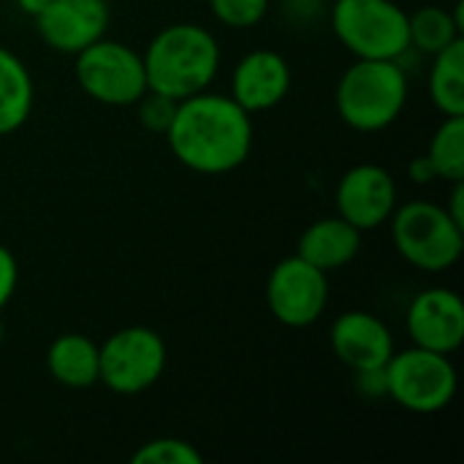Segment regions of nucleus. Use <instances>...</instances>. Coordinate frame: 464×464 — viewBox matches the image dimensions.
<instances>
[{
  "label": "nucleus",
  "instance_id": "1",
  "mask_svg": "<svg viewBox=\"0 0 464 464\" xmlns=\"http://www.w3.org/2000/svg\"><path fill=\"white\" fill-rule=\"evenodd\" d=\"M166 141L185 169L220 177L250 158L253 114L231 95L204 90L177 103Z\"/></svg>",
  "mask_w": 464,
  "mask_h": 464
},
{
  "label": "nucleus",
  "instance_id": "2",
  "mask_svg": "<svg viewBox=\"0 0 464 464\" xmlns=\"http://www.w3.org/2000/svg\"><path fill=\"white\" fill-rule=\"evenodd\" d=\"M141 60L147 90L185 101L209 90L215 82L220 71V44L207 27L196 22H177L152 35Z\"/></svg>",
  "mask_w": 464,
  "mask_h": 464
},
{
  "label": "nucleus",
  "instance_id": "3",
  "mask_svg": "<svg viewBox=\"0 0 464 464\" xmlns=\"http://www.w3.org/2000/svg\"><path fill=\"white\" fill-rule=\"evenodd\" d=\"M411 84L400 60H356L337 82L334 106L348 128L378 133L402 117Z\"/></svg>",
  "mask_w": 464,
  "mask_h": 464
},
{
  "label": "nucleus",
  "instance_id": "4",
  "mask_svg": "<svg viewBox=\"0 0 464 464\" xmlns=\"http://www.w3.org/2000/svg\"><path fill=\"white\" fill-rule=\"evenodd\" d=\"M392 242L402 261L421 272H449L459 264L464 253V228L451 220L446 207L416 198L397 204L389 218Z\"/></svg>",
  "mask_w": 464,
  "mask_h": 464
},
{
  "label": "nucleus",
  "instance_id": "5",
  "mask_svg": "<svg viewBox=\"0 0 464 464\" xmlns=\"http://www.w3.org/2000/svg\"><path fill=\"white\" fill-rule=\"evenodd\" d=\"M332 30L356 60H400L408 49V11L394 0H334Z\"/></svg>",
  "mask_w": 464,
  "mask_h": 464
},
{
  "label": "nucleus",
  "instance_id": "6",
  "mask_svg": "<svg viewBox=\"0 0 464 464\" xmlns=\"http://www.w3.org/2000/svg\"><path fill=\"white\" fill-rule=\"evenodd\" d=\"M386 375V397L400 408L432 416L446 411L457 397V367L446 353H435L427 348H405L394 351L383 367Z\"/></svg>",
  "mask_w": 464,
  "mask_h": 464
},
{
  "label": "nucleus",
  "instance_id": "7",
  "mask_svg": "<svg viewBox=\"0 0 464 464\" xmlns=\"http://www.w3.org/2000/svg\"><path fill=\"white\" fill-rule=\"evenodd\" d=\"M169 351L150 326H125L98 345V383L109 392L133 397L152 389L166 370Z\"/></svg>",
  "mask_w": 464,
  "mask_h": 464
},
{
  "label": "nucleus",
  "instance_id": "8",
  "mask_svg": "<svg viewBox=\"0 0 464 464\" xmlns=\"http://www.w3.org/2000/svg\"><path fill=\"white\" fill-rule=\"evenodd\" d=\"M73 73L82 92L103 106H133L147 92L141 52L106 35L73 54Z\"/></svg>",
  "mask_w": 464,
  "mask_h": 464
},
{
  "label": "nucleus",
  "instance_id": "9",
  "mask_svg": "<svg viewBox=\"0 0 464 464\" xmlns=\"http://www.w3.org/2000/svg\"><path fill=\"white\" fill-rule=\"evenodd\" d=\"M266 304L288 329L313 326L329 304V275L302 256H288L269 272Z\"/></svg>",
  "mask_w": 464,
  "mask_h": 464
},
{
  "label": "nucleus",
  "instance_id": "10",
  "mask_svg": "<svg viewBox=\"0 0 464 464\" xmlns=\"http://www.w3.org/2000/svg\"><path fill=\"white\" fill-rule=\"evenodd\" d=\"M337 215L362 234L386 226L397 209V182L389 169L378 163H359L348 169L334 190Z\"/></svg>",
  "mask_w": 464,
  "mask_h": 464
},
{
  "label": "nucleus",
  "instance_id": "11",
  "mask_svg": "<svg viewBox=\"0 0 464 464\" xmlns=\"http://www.w3.org/2000/svg\"><path fill=\"white\" fill-rule=\"evenodd\" d=\"M33 22L49 49L73 57L106 35L111 11L106 0H49Z\"/></svg>",
  "mask_w": 464,
  "mask_h": 464
},
{
  "label": "nucleus",
  "instance_id": "12",
  "mask_svg": "<svg viewBox=\"0 0 464 464\" xmlns=\"http://www.w3.org/2000/svg\"><path fill=\"white\" fill-rule=\"evenodd\" d=\"M411 343L451 356L464 343V302L451 288L421 291L405 315Z\"/></svg>",
  "mask_w": 464,
  "mask_h": 464
},
{
  "label": "nucleus",
  "instance_id": "13",
  "mask_svg": "<svg viewBox=\"0 0 464 464\" xmlns=\"http://www.w3.org/2000/svg\"><path fill=\"white\" fill-rule=\"evenodd\" d=\"M291 92V65L275 49L247 52L231 71V98L247 111H269Z\"/></svg>",
  "mask_w": 464,
  "mask_h": 464
},
{
  "label": "nucleus",
  "instance_id": "14",
  "mask_svg": "<svg viewBox=\"0 0 464 464\" xmlns=\"http://www.w3.org/2000/svg\"><path fill=\"white\" fill-rule=\"evenodd\" d=\"M329 343H332L334 356L353 372L381 370L397 351L392 329L367 310L343 313L332 324Z\"/></svg>",
  "mask_w": 464,
  "mask_h": 464
},
{
  "label": "nucleus",
  "instance_id": "15",
  "mask_svg": "<svg viewBox=\"0 0 464 464\" xmlns=\"http://www.w3.org/2000/svg\"><path fill=\"white\" fill-rule=\"evenodd\" d=\"M359 250H362V231L348 220H343L340 215H332L315 220L302 231L296 256H302L321 272L332 275L348 266L359 256Z\"/></svg>",
  "mask_w": 464,
  "mask_h": 464
},
{
  "label": "nucleus",
  "instance_id": "16",
  "mask_svg": "<svg viewBox=\"0 0 464 464\" xmlns=\"http://www.w3.org/2000/svg\"><path fill=\"white\" fill-rule=\"evenodd\" d=\"M49 375L65 389H90L98 383V343L87 334L68 332L52 340L46 351Z\"/></svg>",
  "mask_w": 464,
  "mask_h": 464
},
{
  "label": "nucleus",
  "instance_id": "17",
  "mask_svg": "<svg viewBox=\"0 0 464 464\" xmlns=\"http://www.w3.org/2000/svg\"><path fill=\"white\" fill-rule=\"evenodd\" d=\"M35 87L19 54L0 46V136L19 130L33 111Z\"/></svg>",
  "mask_w": 464,
  "mask_h": 464
},
{
  "label": "nucleus",
  "instance_id": "18",
  "mask_svg": "<svg viewBox=\"0 0 464 464\" xmlns=\"http://www.w3.org/2000/svg\"><path fill=\"white\" fill-rule=\"evenodd\" d=\"M430 98L443 117H464V38L432 54Z\"/></svg>",
  "mask_w": 464,
  "mask_h": 464
},
{
  "label": "nucleus",
  "instance_id": "19",
  "mask_svg": "<svg viewBox=\"0 0 464 464\" xmlns=\"http://www.w3.org/2000/svg\"><path fill=\"white\" fill-rule=\"evenodd\" d=\"M462 8L464 0H457V8H440V5H421L413 14H408V41L424 54H438L457 38H462Z\"/></svg>",
  "mask_w": 464,
  "mask_h": 464
},
{
  "label": "nucleus",
  "instance_id": "20",
  "mask_svg": "<svg viewBox=\"0 0 464 464\" xmlns=\"http://www.w3.org/2000/svg\"><path fill=\"white\" fill-rule=\"evenodd\" d=\"M427 160L432 163L438 179H464V117H446L432 133Z\"/></svg>",
  "mask_w": 464,
  "mask_h": 464
},
{
  "label": "nucleus",
  "instance_id": "21",
  "mask_svg": "<svg viewBox=\"0 0 464 464\" xmlns=\"http://www.w3.org/2000/svg\"><path fill=\"white\" fill-rule=\"evenodd\" d=\"M133 464H201L204 462V454L188 443V440H179V438H158V440H150L144 443L133 457Z\"/></svg>",
  "mask_w": 464,
  "mask_h": 464
},
{
  "label": "nucleus",
  "instance_id": "22",
  "mask_svg": "<svg viewBox=\"0 0 464 464\" xmlns=\"http://www.w3.org/2000/svg\"><path fill=\"white\" fill-rule=\"evenodd\" d=\"M209 8L220 24L231 30H247L269 14V0H209Z\"/></svg>",
  "mask_w": 464,
  "mask_h": 464
},
{
  "label": "nucleus",
  "instance_id": "23",
  "mask_svg": "<svg viewBox=\"0 0 464 464\" xmlns=\"http://www.w3.org/2000/svg\"><path fill=\"white\" fill-rule=\"evenodd\" d=\"M177 103L174 98L169 95H160V92H152L147 90L133 106L139 109V122L150 130V133H163L169 130L171 120H174V111H177Z\"/></svg>",
  "mask_w": 464,
  "mask_h": 464
},
{
  "label": "nucleus",
  "instance_id": "24",
  "mask_svg": "<svg viewBox=\"0 0 464 464\" xmlns=\"http://www.w3.org/2000/svg\"><path fill=\"white\" fill-rule=\"evenodd\" d=\"M16 283H19L16 258L5 245H0V310L11 302V296L16 291Z\"/></svg>",
  "mask_w": 464,
  "mask_h": 464
},
{
  "label": "nucleus",
  "instance_id": "25",
  "mask_svg": "<svg viewBox=\"0 0 464 464\" xmlns=\"http://www.w3.org/2000/svg\"><path fill=\"white\" fill-rule=\"evenodd\" d=\"M356 383L367 397H386V375L383 367L381 370H367V372H356Z\"/></svg>",
  "mask_w": 464,
  "mask_h": 464
},
{
  "label": "nucleus",
  "instance_id": "26",
  "mask_svg": "<svg viewBox=\"0 0 464 464\" xmlns=\"http://www.w3.org/2000/svg\"><path fill=\"white\" fill-rule=\"evenodd\" d=\"M408 174H411V179H413L416 185H430V182H435V179H438V174H435L432 163L427 160V155L413 158V160H411V166H408Z\"/></svg>",
  "mask_w": 464,
  "mask_h": 464
},
{
  "label": "nucleus",
  "instance_id": "27",
  "mask_svg": "<svg viewBox=\"0 0 464 464\" xmlns=\"http://www.w3.org/2000/svg\"><path fill=\"white\" fill-rule=\"evenodd\" d=\"M451 185H454V190H451V198H449V204H446V212L451 215V220H454L457 226H462L464 228V179L451 182Z\"/></svg>",
  "mask_w": 464,
  "mask_h": 464
},
{
  "label": "nucleus",
  "instance_id": "28",
  "mask_svg": "<svg viewBox=\"0 0 464 464\" xmlns=\"http://www.w3.org/2000/svg\"><path fill=\"white\" fill-rule=\"evenodd\" d=\"M46 3H49V0H16L19 11H22L24 16H30V19H35V16L46 8Z\"/></svg>",
  "mask_w": 464,
  "mask_h": 464
},
{
  "label": "nucleus",
  "instance_id": "29",
  "mask_svg": "<svg viewBox=\"0 0 464 464\" xmlns=\"http://www.w3.org/2000/svg\"><path fill=\"white\" fill-rule=\"evenodd\" d=\"M3 340H5V326H3V318H0V345H3Z\"/></svg>",
  "mask_w": 464,
  "mask_h": 464
}]
</instances>
